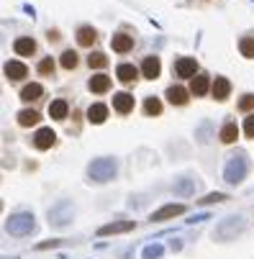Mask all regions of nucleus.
<instances>
[{
  "instance_id": "f257e3e1",
  "label": "nucleus",
  "mask_w": 254,
  "mask_h": 259,
  "mask_svg": "<svg viewBox=\"0 0 254 259\" xmlns=\"http://www.w3.org/2000/svg\"><path fill=\"white\" fill-rule=\"evenodd\" d=\"M116 169H118V162L113 157H100L88 164V177L95 182H108L116 177Z\"/></svg>"
},
{
  "instance_id": "f03ea898",
  "label": "nucleus",
  "mask_w": 254,
  "mask_h": 259,
  "mask_svg": "<svg viewBox=\"0 0 254 259\" xmlns=\"http://www.w3.org/2000/svg\"><path fill=\"white\" fill-rule=\"evenodd\" d=\"M33 229H36L33 213H13L6 221V231L11 236H28V234H33Z\"/></svg>"
},
{
  "instance_id": "7ed1b4c3",
  "label": "nucleus",
  "mask_w": 254,
  "mask_h": 259,
  "mask_svg": "<svg viewBox=\"0 0 254 259\" xmlns=\"http://www.w3.org/2000/svg\"><path fill=\"white\" fill-rule=\"evenodd\" d=\"M246 172H249V159H246L244 154H234V157L226 162V167H224V180H226L229 185H239V182L246 177Z\"/></svg>"
},
{
  "instance_id": "20e7f679",
  "label": "nucleus",
  "mask_w": 254,
  "mask_h": 259,
  "mask_svg": "<svg viewBox=\"0 0 254 259\" xmlns=\"http://www.w3.org/2000/svg\"><path fill=\"white\" fill-rule=\"evenodd\" d=\"M244 218L241 215H226L219 226H216V231H213V236L219 239V241H229V239H236L241 231H244Z\"/></svg>"
},
{
  "instance_id": "39448f33",
  "label": "nucleus",
  "mask_w": 254,
  "mask_h": 259,
  "mask_svg": "<svg viewBox=\"0 0 254 259\" xmlns=\"http://www.w3.org/2000/svg\"><path fill=\"white\" fill-rule=\"evenodd\" d=\"M72 215H75V205H72L69 200H59V203H54L49 208V224L62 229V226H67L72 221Z\"/></svg>"
},
{
  "instance_id": "423d86ee",
  "label": "nucleus",
  "mask_w": 254,
  "mask_h": 259,
  "mask_svg": "<svg viewBox=\"0 0 254 259\" xmlns=\"http://www.w3.org/2000/svg\"><path fill=\"white\" fill-rule=\"evenodd\" d=\"M185 213V205L183 203H170V205H162L159 210L152 213V221H167V218H175V215H183Z\"/></svg>"
},
{
  "instance_id": "0eeeda50",
  "label": "nucleus",
  "mask_w": 254,
  "mask_h": 259,
  "mask_svg": "<svg viewBox=\"0 0 254 259\" xmlns=\"http://www.w3.org/2000/svg\"><path fill=\"white\" fill-rule=\"evenodd\" d=\"M195 72H198V62L195 59H190V57L177 59V64H175V75L177 77H195Z\"/></svg>"
},
{
  "instance_id": "6e6552de",
  "label": "nucleus",
  "mask_w": 254,
  "mask_h": 259,
  "mask_svg": "<svg viewBox=\"0 0 254 259\" xmlns=\"http://www.w3.org/2000/svg\"><path fill=\"white\" fill-rule=\"evenodd\" d=\"M54 139H57V134L52 128H39V131H36V136H33V146L44 152V149H49V146L54 144Z\"/></svg>"
},
{
  "instance_id": "1a4fd4ad",
  "label": "nucleus",
  "mask_w": 254,
  "mask_h": 259,
  "mask_svg": "<svg viewBox=\"0 0 254 259\" xmlns=\"http://www.w3.org/2000/svg\"><path fill=\"white\" fill-rule=\"evenodd\" d=\"M141 72H144V77H147V80H157L159 72H162V62L157 57H147L144 64H141Z\"/></svg>"
},
{
  "instance_id": "9d476101",
  "label": "nucleus",
  "mask_w": 254,
  "mask_h": 259,
  "mask_svg": "<svg viewBox=\"0 0 254 259\" xmlns=\"http://www.w3.org/2000/svg\"><path fill=\"white\" fill-rule=\"evenodd\" d=\"M134 229V221H116V224H108V226H100L98 236H111V234H123V231H131Z\"/></svg>"
},
{
  "instance_id": "9b49d317",
  "label": "nucleus",
  "mask_w": 254,
  "mask_h": 259,
  "mask_svg": "<svg viewBox=\"0 0 254 259\" xmlns=\"http://www.w3.org/2000/svg\"><path fill=\"white\" fill-rule=\"evenodd\" d=\"M111 47H113V52H118V54H126V52H131V49H134V39H131L129 33H113Z\"/></svg>"
},
{
  "instance_id": "f8f14e48",
  "label": "nucleus",
  "mask_w": 254,
  "mask_h": 259,
  "mask_svg": "<svg viewBox=\"0 0 254 259\" xmlns=\"http://www.w3.org/2000/svg\"><path fill=\"white\" fill-rule=\"evenodd\" d=\"M175 193H177L180 198H190V195L195 193V180H193V177H180V180L175 182Z\"/></svg>"
},
{
  "instance_id": "ddd939ff",
  "label": "nucleus",
  "mask_w": 254,
  "mask_h": 259,
  "mask_svg": "<svg viewBox=\"0 0 254 259\" xmlns=\"http://www.w3.org/2000/svg\"><path fill=\"white\" fill-rule=\"evenodd\" d=\"M113 108L118 110V113H131L134 110V95H129V93L113 95Z\"/></svg>"
},
{
  "instance_id": "4468645a",
  "label": "nucleus",
  "mask_w": 254,
  "mask_h": 259,
  "mask_svg": "<svg viewBox=\"0 0 254 259\" xmlns=\"http://www.w3.org/2000/svg\"><path fill=\"white\" fill-rule=\"evenodd\" d=\"M210 90H213V98L226 100V98H229V93H231V82H229L226 77H216V80H213V85H210Z\"/></svg>"
},
{
  "instance_id": "2eb2a0df",
  "label": "nucleus",
  "mask_w": 254,
  "mask_h": 259,
  "mask_svg": "<svg viewBox=\"0 0 254 259\" xmlns=\"http://www.w3.org/2000/svg\"><path fill=\"white\" fill-rule=\"evenodd\" d=\"M13 52L21 54V57H31L36 52V41L28 39V36H21V39H16V44H13Z\"/></svg>"
},
{
  "instance_id": "dca6fc26",
  "label": "nucleus",
  "mask_w": 254,
  "mask_h": 259,
  "mask_svg": "<svg viewBox=\"0 0 254 259\" xmlns=\"http://www.w3.org/2000/svg\"><path fill=\"white\" fill-rule=\"evenodd\" d=\"M105 118H108V108L103 103H95V105L88 108V121L90 123H103Z\"/></svg>"
},
{
  "instance_id": "f3484780",
  "label": "nucleus",
  "mask_w": 254,
  "mask_h": 259,
  "mask_svg": "<svg viewBox=\"0 0 254 259\" xmlns=\"http://www.w3.org/2000/svg\"><path fill=\"white\" fill-rule=\"evenodd\" d=\"M95 39H98V33H95L93 26H82V28L77 31V44H80V47H93Z\"/></svg>"
},
{
  "instance_id": "a211bd4d",
  "label": "nucleus",
  "mask_w": 254,
  "mask_h": 259,
  "mask_svg": "<svg viewBox=\"0 0 254 259\" xmlns=\"http://www.w3.org/2000/svg\"><path fill=\"white\" fill-rule=\"evenodd\" d=\"M3 69H6V77H8V80H21L26 72H28L26 64H21V62H6Z\"/></svg>"
},
{
  "instance_id": "6ab92c4d",
  "label": "nucleus",
  "mask_w": 254,
  "mask_h": 259,
  "mask_svg": "<svg viewBox=\"0 0 254 259\" xmlns=\"http://www.w3.org/2000/svg\"><path fill=\"white\" fill-rule=\"evenodd\" d=\"M41 93H44V88H41L39 82H31V85H26V88L21 90V100H26V103L39 100V98H41Z\"/></svg>"
},
{
  "instance_id": "aec40b11",
  "label": "nucleus",
  "mask_w": 254,
  "mask_h": 259,
  "mask_svg": "<svg viewBox=\"0 0 254 259\" xmlns=\"http://www.w3.org/2000/svg\"><path fill=\"white\" fill-rule=\"evenodd\" d=\"M167 100L172 103V105H185L188 103V90H183V88H167Z\"/></svg>"
},
{
  "instance_id": "412c9836",
  "label": "nucleus",
  "mask_w": 254,
  "mask_h": 259,
  "mask_svg": "<svg viewBox=\"0 0 254 259\" xmlns=\"http://www.w3.org/2000/svg\"><path fill=\"white\" fill-rule=\"evenodd\" d=\"M108 88H111V77L108 75H93V80H90L93 93H108Z\"/></svg>"
},
{
  "instance_id": "4be33fe9",
  "label": "nucleus",
  "mask_w": 254,
  "mask_h": 259,
  "mask_svg": "<svg viewBox=\"0 0 254 259\" xmlns=\"http://www.w3.org/2000/svg\"><path fill=\"white\" fill-rule=\"evenodd\" d=\"M208 88H210V80H208L205 75H198V77H193L190 93H193V95H205V93H208Z\"/></svg>"
},
{
  "instance_id": "5701e85b",
  "label": "nucleus",
  "mask_w": 254,
  "mask_h": 259,
  "mask_svg": "<svg viewBox=\"0 0 254 259\" xmlns=\"http://www.w3.org/2000/svg\"><path fill=\"white\" fill-rule=\"evenodd\" d=\"M116 72H118V80H121V82H134L136 75H139V69H136L134 64H121Z\"/></svg>"
},
{
  "instance_id": "b1692460",
  "label": "nucleus",
  "mask_w": 254,
  "mask_h": 259,
  "mask_svg": "<svg viewBox=\"0 0 254 259\" xmlns=\"http://www.w3.org/2000/svg\"><path fill=\"white\" fill-rule=\"evenodd\" d=\"M49 116L57 118V121H62V118L67 116V103H64V100H54V103H49Z\"/></svg>"
},
{
  "instance_id": "393cba45",
  "label": "nucleus",
  "mask_w": 254,
  "mask_h": 259,
  "mask_svg": "<svg viewBox=\"0 0 254 259\" xmlns=\"http://www.w3.org/2000/svg\"><path fill=\"white\" fill-rule=\"evenodd\" d=\"M39 118H41V116L36 113V110H28V108L18 113V123H21V126H33V123H39Z\"/></svg>"
},
{
  "instance_id": "a878e982",
  "label": "nucleus",
  "mask_w": 254,
  "mask_h": 259,
  "mask_svg": "<svg viewBox=\"0 0 254 259\" xmlns=\"http://www.w3.org/2000/svg\"><path fill=\"white\" fill-rule=\"evenodd\" d=\"M236 136H239V126H236V123H226V126L221 128V141H224V144H234Z\"/></svg>"
},
{
  "instance_id": "bb28decb",
  "label": "nucleus",
  "mask_w": 254,
  "mask_h": 259,
  "mask_svg": "<svg viewBox=\"0 0 254 259\" xmlns=\"http://www.w3.org/2000/svg\"><path fill=\"white\" fill-rule=\"evenodd\" d=\"M144 113H147V116H159L162 113V100L147 98V103H144Z\"/></svg>"
},
{
  "instance_id": "cd10ccee",
  "label": "nucleus",
  "mask_w": 254,
  "mask_h": 259,
  "mask_svg": "<svg viewBox=\"0 0 254 259\" xmlns=\"http://www.w3.org/2000/svg\"><path fill=\"white\" fill-rule=\"evenodd\" d=\"M88 64H90V69H103V67L108 64V57L100 54V52H95V54L88 57Z\"/></svg>"
},
{
  "instance_id": "c85d7f7f",
  "label": "nucleus",
  "mask_w": 254,
  "mask_h": 259,
  "mask_svg": "<svg viewBox=\"0 0 254 259\" xmlns=\"http://www.w3.org/2000/svg\"><path fill=\"white\" fill-rule=\"evenodd\" d=\"M162 244H149V246H144V251H141V256L144 259H159L162 256Z\"/></svg>"
},
{
  "instance_id": "c756f323",
  "label": "nucleus",
  "mask_w": 254,
  "mask_h": 259,
  "mask_svg": "<svg viewBox=\"0 0 254 259\" xmlns=\"http://www.w3.org/2000/svg\"><path fill=\"white\" fill-rule=\"evenodd\" d=\"M195 136H198V141H200V144H208V141H210V123H208V121H203V123L198 126Z\"/></svg>"
},
{
  "instance_id": "7c9ffc66",
  "label": "nucleus",
  "mask_w": 254,
  "mask_h": 259,
  "mask_svg": "<svg viewBox=\"0 0 254 259\" xmlns=\"http://www.w3.org/2000/svg\"><path fill=\"white\" fill-rule=\"evenodd\" d=\"M239 49H241V54H244L246 59H251V57H254V39H251V36H246V39H241Z\"/></svg>"
},
{
  "instance_id": "2f4dec72",
  "label": "nucleus",
  "mask_w": 254,
  "mask_h": 259,
  "mask_svg": "<svg viewBox=\"0 0 254 259\" xmlns=\"http://www.w3.org/2000/svg\"><path fill=\"white\" fill-rule=\"evenodd\" d=\"M62 67L64 69H75L77 67V54L75 52H64L62 54Z\"/></svg>"
},
{
  "instance_id": "473e14b6",
  "label": "nucleus",
  "mask_w": 254,
  "mask_h": 259,
  "mask_svg": "<svg viewBox=\"0 0 254 259\" xmlns=\"http://www.w3.org/2000/svg\"><path fill=\"white\" fill-rule=\"evenodd\" d=\"M52 72H54V59H52V57L41 59V62H39V75H52Z\"/></svg>"
},
{
  "instance_id": "72a5a7b5",
  "label": "nucleus",
  "mask_w": 254,
  "mask_h": 259,
  "mask_svg": "<svg viewBox=\"0 0 254 259\" xmlns=\"http://www.w3.org/2000/svg\"><path fill=\"white\" fill-rule=\"evenodd\" d=\"M251 108H254V95H244L239 100V110H244V113H246V110H251Z\"/></svg>"
},
{
  "instance_id": "f704fd0d",
  "label": "nucleus",
  "mask_w": 254,
  "mask_h": 259,
  "mask_svg": "<svg viewBox=\"0 0 254 259\" xmlns=\"http://www.w3.org/2000/svg\"><path fill=\"white\" fill-rule=\"evenodd\" d=\"M244 134H246L249 139L254 136V113H251V116H246V121H244Z\"/></svg>"
},
{
  "instance_id": "c9c22d12",
  "label": "nucleus",
  "mask_w": 254,
  "mask_h": 259,
  "mask_svg": "<svg viewBox=\"0 0 254 259\" xmlns=\"http://www.w3.org/2000/svg\"><path fill=\"white\" fill-rule=\"evenodd\" d=\"M221 200H226V195H224V193H210V195H205L200 203H221Z\"/></svg>"
}]
</instances>
